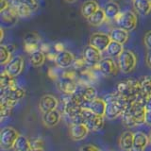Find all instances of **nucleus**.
<instances>
[{
	"label": "nucleus",
	"mask_w": 151,
	"mask_h": 151,
	"mask_svg": "<svg viewBox=\"0 0 151 151\" xmlns=\"http://www.w3.org/2000/svg\"><path fill=\"white\" fill-rule=\"evenodd\" d=\"M31 145L32 148H44V142L41 139H35L31 142Z\"/></svg>",
	"instance_id": "obj_39"
},
{
	"label": "nucleus",
	"mask_w": 151,
	"mask_h": 151,
	"mask_svg": "<svg viewBox=\"0 0 151 151\" xmlns=\"http://www.w3.org/2000/svg\"><path fill=\"white\" fill-rule=\"evenodd\" d=\"M99 9H100L99 8V5L96 0H87L81 6V15L88 19L94 12H96Z\"/></svg>",
	"instance_id": "obj_23"
},
{
	"label": "nucleus",
	"mask_w": 151,
	"mask_h": 151,
	"mask_svg": "<svg viewBox=\"0 0 151 151\" xmlns=\"http://www.w3.org/2000/svg\"><path fill=\"white\" fill-rule=\"evenodd\" d=\"M13 148L14 151H31L32 150L31 142L27 137L20 135L18 137Z\"/></svg>",
	"instance_id": "obj_28"
},
{
	"label": "nucleus",
	"mask_w": 151,
	"mask_h": 151,
	"mask_svg": "<svg viewBox=\"0 0 151 151\" xmlns=\"http://www.w3.org/2000/svg\"><path fill=\"white\" fill-rule=\"evenodd\" d=\"M131 1H132V2H133V1H134V0H131Z\"/></svg>",
	"instance_id": "obj_52"
},
{
	"label": "nucleus",
	"mask_w": 151,
	"mask_h": 151,
	"mask_svg": "<svg viewBox=\"0 0 151 151\" xmlns=\"http://www.w3.org/2000/svg\"><path fill=\"white\" fill-rule=\"evenodd\" d=\"M45 61V54L42 50H37L30 54L29 63L34 67H40Z\"/></svg>",
	"instance_id": "obj_29"
},
{
	"label": "nucleus",
	"mask_w": 151,
	"mask_h": 151,
	"mask_svg": "<svg viewBox=\"0 0 151 151\" xmlns=\"http://www.w3.org/2000/svg\"><path fill=\"white\" fill-rule=\"evenodd\" d=\"M12 51L11 49V45H0V63L1 65H6L9 60Z\"/></svg>",
	"instance_id": "obj_33"
},
{
	"label": "nucleus",
	"mask_w": 151,
	"mask_h": 151,
	"mask_svg": "<svg viewBox=\"0 0 151 151\" xmlns=\"http://www.w3.org/2000/svg\"><path fill=\"white\" fill-rule=\"evenodd\" d=\"M26 91L24 89L13 86L9 88H1L0 89V104L14 107L17 102L25 97Z\"/></svg>",
	"instance_id": "obj_3"
},
{
	"label": "nucleus",
	"mask_w": 151,
	"mask_h": 151,
	"mask_svg": "<svg viewBox=\"0 0 151 151\" xmlns=\"http://www.w3.org/2000/svg\"><path fill=\"white\" fill-rule=\"evenodd\" d=\"M145 123L146 125L151 126V111H148L145 112Z\"/></svg>",
	"instance_id": "obj_43"
},
{
	"label": "nucleus",
	"mask_w": 151,
	"mask_h": 151,
	"mask_svg": "<svg viewBox=\"0 0 151 151\" xmlns=\"http://www.w3.org/2000/svg\"><path fill=\"white\" fill-rule=\"evenodd\" d=\"M16 1L28 7L32 12H36L39 9V4H38L37 0H16Z\"/></svg>",
	"instance_id": "obj_36"
},
{
	"label": "nucleus",
	"mask_w": 151,
	"mask_h": 151,
	"mask_svg": "<svg viewBox=\"0 0 151 151\" xmlns=\"http://www.w3.org/2000/svg\"><path fill=\"white\" fill-rule=\"evenodd\" d=\"M57 85H58L60 91L64 93L65 94H73L78 91V84L76 82V80L73 79L61 77Z\"/></svg>",
	"instance_id": "obj_18"
},
{
	"label": "nucleus",
	"mask_w": 151,
	"mask_h": 151,
	"mask_svg": "<svg viewBox=\"0 0 151 151\" xmlns=\"http://www.w3.org/2000/svg\"><path fill=\"white\" fill-rule=\"evenodd\" d=\"M104 12H105L107 19H113L115 20L116 17L120 14V7L116 2H109L106 4V6L104 7Z\"/></svg>",
	"instance_id": "obj_26"
},
{
	"label": "nucleus",
	"mask_w": 151,
	"mask_h": 151,
	"mask_svg": "<svg viewBox=\"0 0 151 151\" xmlns=\"http://www.w3.org/2000/svg\"><path fill=\"white\" fill-rule=\"evenodd\" d=\"M137 58L135 54L130 50H124L118 57V65L123 73H131L136 67Z\"/></svg>",
	"instance_id": "obj_7"
},
{
	"label": "nucleus",
	"mask_w": 151,
	"mask_h": 151,
	"mask_svg": "<svg viewBox=\"0 0 151 151\" xmlns=\"http://www.w3.org/2000/svg\"><path fill=\"white\" fill-rule=\"evenodd\" d=\"M12 6L16 9L19 17H23V18L30 17L33 12L28 7L25 6V5H23L21 3H19L18 1H16V0H12Z\"/></svg>",
	"instance_id": "obj_30"
},
{
	"label": "nucleus",
	"mask_w": 151,
	"mask_h": 151,
	"mask_svg": "<svg viewBox=\"0 0 151 151\" xmlns=\"http://www.w3.org/2000/svg\"><path fill=\"white\" fill-rule=\"evenodd\" d=\"M109 35H110L111 41L120 42V44H122V45H124L125 42H127V40H129V31L123 29V28H121V27L112 28Z\"/></svg>",
	"instance_id": "obj_22"
},
{
	"label": "nucleus",
	"mask_w": 151,
	"mask_h": 151,
	"mask_svg": "<svg viewBox=\"0 0 151 151\" xmlns=\"http://www.w3.org/2000/svg\"><path fill=\"white\" fill-rule=\"evenodd\" d=\"M133 7L140 15H148L151 12V0H134Z\"/></svg>",
	"instance_id": "obj_24"
},
{
	"label": "nucleus",
	"mask_w": 151,
	"mask_h": 151,
	"mask_svg": "<svg viewBox=\"0 0 151 151\" xmlns=\"http://www.w3.org/2000/svg\"><path fill=\"white\" fill-rule=\"evenodd\" d=\"M20 134L18 131L11 127H6L0 131V146L4 150L13 148Z\"/></svg>",
	"instance_id": "obj_6"
},
{
	"label": "nucleus",
	"mask_w": 151,
	"mask_h": 151,
	"mask_svg": "<svg viewBox=\"0 0 151 151\" xmlns=\"http://www.w3.org/2000/svg\"><path fill=\"white\" fill-rule=\"evenodd\" d=\"M66 2H69V3H72V2H74V1H76V0H65Z\"/></svg>",
	"instance_id": "obj_48"
},
{
	"label": "nucleus",
	"mask_w": 151,
	"mask_h": 151,
	"mask_svg": "<svg viewBox=\"0 0 151 151\" xmlns=\"http://www.w3.org/2000/svg\"><path fill=\"white\" fill-rule=\"evenodd\" d=\"M145 99L146 98L144 96H140L127 107L123 115L121 116L123 123L127 127H133L145 123L146 112L145 108Z\"/></svg>",
	"instance_id": "obj_1"
},
{
	"label": "nucleus",
	"mask_w": 151,
	"mask_h": 151,
	"mask_svg": "<svg viewBox=\"0 0 151 151\" xmlns=\"http://www.w3.org/2000/svg\"><path fill=\"white\" fill-rule=\"evenodd\" d=\"M24 69V59L21 56H16L12 58L5 65V71L12 78H16L22 73Z\"/></svg>",
	"instance_id": "obj_11"
},
{
	"label": "nucleus",
	"mask_w": 151,
	"mask_h": 151,
	"mask_svg": "<svg viewBox=\"0 0 151 151\" xmlns=\"http://www.w3.org/2000/svg\"><path fill=\"white\" fill-rule=\"evenodd\" d=\"M0 16H1L2 23L8 27H12L13 25H15L19 19V15L16 12V9L12 6H11L7 9H5V11L0 12Z\"/></svg>",
	"instance_id": "obj_17"
},
{
	"label": "nucleus",
	"mask_w": 151,
	"mask_h": 151,
	"mask_svg": "<svg viewBox=\"0 0 151 151\" xmlns=\"http://www.w3.org/2000/svg\"><path fill=\"white\" fill-rule=\"evenodd\" d=\"M144 44L145 47H147L148 49H151V30L145 32L144 36Z\"/></svg>",
	"instance_id": "obj_38"
},
{
	"label": "nucleus",
	"mask_w": 151,
	"mask_h": 151,
	"mask_svg": "<svg viewBox=\"0 0 151 151\" xmlns=\"http://www.w3.org/2000/svg\"><path fill=\"white\" fill-rule=\"evenodd\" d=\"M75 60L76 59L73 53H71L70 51L67 50H63L58 52L55 55L54 61L60 68H68L71 65H73Z\"/></svg>",
	"instance_id": "obj_12"
},
{
	"label": "nucleus",
	"mask_w": 151,
	"mask_h": 151,
	"mask_svg": "<svg viewBox=\"0 0 151 151\" xmlns=\"http://www.w3.org/2000/svg\"><path fill=\"white\" fill-rule=\"evenodd\" d=\"M106 19H107V17H106V14H105V12H104V9H99L96 12H94L91 17H89L87 19V20H88V23L91 26L99 27L106 21Z\"/></svg>",
	"instance_id": "obj_27"
},
{
	"label": "nucleus",
	"mask_w": 151,
	"mask_h": 151,
	"mask_svg": "<svg viewBox=\"0 0 151 151\" xmlns=\"http://www.w3.org/2000/svg\"><path fill=\"white\" fill-rule=\"evenodd\" d=\"M124 51V47H123V45L120 44V42H117L114 41H111L109 45L108 48L106 50V52L108 53V55L111 57V58H115V57H119L122 52Z\"/></svg>",
	"instance_id": "obj_31"
},
{
	"label": "nucleus",
	"mask_w": 151,
	"mask_h": 151,
	"mask_svg": "<svg viewBox=\"0 0 151 151\" xmlns=\"http://www.w3.org/2000/svg\"><path fill=\"white\" fill-rule=\"evenodd\" d=\"M12 108L13 107L12 106L5 105V104H0V116H1V120H4L5 118H7L11 115Z\"/></svg>",
	"instance_id": "obj_35"
},
{
	"label": "nucleus",
	"mask_w": 151,
	"mask_h": 151,
	"mask_svg": "<svg viewBox=\"0 0 151 151\" xmlns=\"http://www.w3.org/2000/svg\"><path fill=\"white\" fill-rule=\"evenodd\" d=\"M76 93L78 94L80 99L82 100L84 108H87L88 104L97 97V92L96 88H93V86H84L80 90H78Z\"/></svg>",
	"instance_id": "obj_16"
},
{
	"label": "nucleus",
	"mask_w": 151,
	"mask_h": 151,
	"mask_svg": "<svg viewBox=\"0 0 151 151\" xmlns=\"http://www.w3.org/2000/svg\"><path fill=\"white\" fill-rule=\"evenodd\" d=\"M106 107H107L106 100L105 99L99 98V97L93 99V100L92 102H90L87 106V108L90 109L93 113H96V114H98L100 116H105Z\"/></svg>",
	"instance_id": "obj_21"
},
{
	"label": "nucleus",
	"mask_w": 151,
	"mask_h": 151,
	"mask_svg": "<svg viewBox=\"0 0 151 151\" xmlns=\"http://www.w3.org/2000/svg\"><path fill=\"white\" fill-rule=\"evenodd\" d=\"M149 143L151 144V132H150V135H149Z\"/></svg>",
	"instance_id": "obj_49"
},
{
	"label": "nucleus",
	"mask_w": 151,
	"mask_h": 151,
	"mask_svg": "<svg viewBox=\"0 0 151 151\" xmlns=\"http://www.w3.org/2000/svg\"><path fill=\"white\" fill-rule=\"evenodd\" d=\"M16 86V82L14 80V78L9 76L6 71H3L0 76V89L1 88H9Z\"/></svg>",
	"instance_id": "obj_34"
},
{
	"label": "nucleus",
	"mask_w": 151,
	"mask_h": 151,
	"mask_svg": "<svg viewBox=\"0 0 151 151\" xmlns=\"http://www.w3.org/2000/svg\"><path fill=\"white\" fill-rule=\"evenodd\" d=\"M9 2L8 0H0V12L7 9L8 8H9Z\"/></svg>",
	"instance_id": "obj_41"
},
{
	"label": "nucleus",
	"mask_w": 151,
	"mask_h": 151,
	"mask_svg": "<svg viewBox=\"0 0 151 151\" xmlns=\"http://www.w3.org/2000/svg\"><path fill=\"white\" fill-rule=\"evenodd\" d=\"M145 61H146V64H147V66L151 69V49H148L147 53H146Z\"/></svg>",
	"instance_id": "obj_44"
},
{
	"label": "nucleus",
	"mask_w": 151,
	"mask_h": 151,
	"mask_svg": "<svg viewBox=\"0 0 151 151\" xmlns=\"http://www.w3.org/2000/svg\"><path fill=\"white\" fill-rule=\"evenodd\" d=\"M58 105V99L52 96V94H45V96H42L40 98L39 101V109L42 113L57 110Z\"/></svg>",
	"instance_id": "obj_14"
},
{
	"label": "nucleus",
	"mask_w": 151,
	"mask_h": 151,
	"mask_svg": "<svg viewBox=\"0 0 151 151\" xmlns=\"http://www.w3.org/2000/svg\"><path fill=\"white\" fill-rule=\"evenodd\" d=\"M31 151H44V148H32Z\"/></svg>",
	"instance_id": "obj_47"
},
{
	"label": "nucleus",
	"mask_w": 151,
	"mask_h": 151,
	"mask_svg": "<svg viewBox=\"0 0 151 151\" xmlns=\"http://www.w3.org/2000/svg\"><path fill=\"white\" fill-rule=\"evenodd\" d=\"M4 39V30H3V28L1 27L0 28V42H2Z\"/></svg>",
	"instance_id": "obj_46"
},
{
	"label": "nucleus",
	"mask_w": 151,
	"mask_h": 151,
	"mask_svg": "<svg viewBox=\"0 0 151 151\" xmlns=\"http://www.w3.org/2000/svg\"><path fill=\"white\" fill-rule=\"evenodd\" d=\"M133 138L134 133L130 131H124L120 136L119 145L120 147L125 151H130L133 145Z\"/></svg>",
	"instance_id": "obj_25"
},
{
	"label": "nucleus",
	"mask_w": 151,
	"mask_h": 151,
	"mask_svg": "<svg viewBox=\"0 0 151 151\" xmlns=\"http://www.w3.org/2000/svg\"><path fill=\"white\" fill-rule=\"evenodd\" d=\"M42 119L45 126L48 127H55L59 124V122L60 120V113L57 110L47 111V112L42 113Z\"/></svg>",
	"instance_id": "obj_20"
},
{
	"label": "nucleus",
	"mask_w": 151,
	"mask_h": 151,
	"mask_svg": "<svg viewBox=\"0 0 151 151\" xmlns=\"http://www.w3.org/2000/svg\"><path fill=\"white\" fill-rule=\"evenodd\" d=\"M149 143V137L146 136L144 132L138 131L134 133L133 145L130 151H144Z\"/></svg>",
	"instance_id": "obj_19"
},
{
	"label": "nucleus",
	"mask_w": 151,
	"mask_h": 151,
	"mask_svg": "<svg viewBox=\"0 0 151 151\" xmlns=\"http://www.w3.org/2000/svg\"><path fill=\"white\" fill-rule=\"evenodd\" d=\"M86 64H87L86 60H85L84 58L82 57V58L76 59L75 61H74V63H73V66H74V68H75V69L79 70V69L84 68V67H85V65H86Z\"/></svg>",
	"instance_id": "obj_37"
},
{
	"label": "nucleus",
	"mask_w": 151,
	"mask_h": 151,
	"mask_svg": "<svg viewBox=\"0 0 151 151\" xmlns=\"http://www.w3.org/2000/svg\"><path fill=\"white\" fill-rule=\"evenodd\" d=\"M55 48L58 52H60V51H63V45L61 44H57L55 45Z\"/></svg>",
	"instance_id": "obj_45"
},
{
	"label": "nucleus",
	"mask_w": 151,
	"mask_h": 151,
	"mask_svg": "<svg viewBox=\"0 0 151 151\" xmlns=\"http://www.w3.org/2000/svg\"><path fill=\"white\" fill-rule=\"evenodd\" d=\"M83 58L86 60L87 64L92 66H97L102 60V52L93 45H89L85 46L83 50Z\"/></svg>",
	"instance_id": "obj_10"
},
{
	"label": "nucleus",
	"mask_w": 151,
	"mask_h": 151,
	"mask_svg": "<svg viewBox=\"0 0 151 151\" xmlns=\"http://www.w3.org/2000/svg\"><path fill=\"white\" fill-rule=\"evenodd\" d=\"M40 41L41 38L39 34H37L36 32H29L25 36L24 39V46H25V50L27 53H33L39 49L40 46Z\"/></svg>",
	"instance_id": "obj_13"
},
{
	"label": "nucleus",
	"mask_w": 151,
	"mask_h": 151,
	"mask_svg": "<svg viewBox=\"0 0 151 151\" xmlns=\"http://www.w3.org/2000/svg\"><path fill=\"white\" fill-rule=\"evenodd\" d=\"M111 2H116V1H118V0H111Z\"/></svg>",
	"instance_id": "obj_50"
},
{
	"label": "nucleus",
	"mask_w": 151,
	"mask_h": 151,
	"mask_svg": "<svg viewBox=\"0 0 151 151\" xmlns=\"http://www.w3.org/2000/svg\"><path fill=\"white\" fill-rule=\"evenodd\" d=\"M145 108L146 111H151V96H148V97H146L145 102Z\"/></svg>",
	"instance_id": "obj_42"
},
{
	"label": "nucleus",
	"mask_w": 151,
	"mask_h": 151,
	"mask_svg": "<svg viewBox=\"0 0 151 151\" xmlns=\"http://www.w3.org/2000/svg\"><path fill=\"white\" fill-rule=\"evenodd\" d=\"M98 70L100 71L104 76L107 77H113L118 74V71L120 70L119 65L116 63V61L111 58H105L97 65Z\"/></svg>",
	"instance_id": "obj_8"
},
{
	"label": "nucleus",
	"mask_w": 151,
	"mask_h": 151,
	"mask_svg": "<svg viewBox=\"0 0 151 151\" xmlns=\"http://www.w3.org/2000/svg\"><path fill=\"white\" fill-rule=\"evenodd\" d=\"M116 91L119 93L121 96L127 98L130 103L140 96H144L143 94H142L139 80H134V79L123 80V81L117 84Z\"/></svg>",
	"instance_id": "obj_2"
},
{
	"label": "nucleus",
	"mask_w": 151,
	"mask_h": 151,
	"mask_svg": "<svg viewBox=\"0 0 151 151\" xmlns=\"http://www.w3.org/2000/svg\"><path fill=\"white\" fill-rule=\"evenodd\" d=\"M142 94L146 98L151 96V76H145L139 80Z\"/></svg>",
	"instance_id": "obj_32"
},
{
	"label": "nucleus",
	"mask_w": 151,
	"mask_h": 151,
	"mask_svg": "<svg viewBox=\"0 0 151 151\" xmlns=\"http://www.w3.org/2000/svg\"><path fill=\"white\" fill-rule=\"evenodd\" d=\"M111 42V39L110 35L103 32H96L90 37V45L100 50L101 52L107 50Z\"/></svg>",
	"instance_id": "obj_9"
},
{
	"label": "nucleus",
	"mask_w": 151,
	"mask_h": 151,
	"mask_svg": "<svg viewBox=\"0 0 151 151\" xmlns=\"http://www.w3.org/2000/svg\"><path fill=\"white\" fill-rule=\"evenodd\" d=\"M89 129L84 124H72L69 127V136L74 141H81L87 136Z\"/></svg>",
	"instance_id": "obj_15"
},
{
	"label": "nucleus",
	"mask_w": 151,
	"mask_h": 151,
	"mask_svg": "<svg viewBox=\"0 0 151 151\" xmlns=\"http://www.w3.org/2000/svg\"><path fill=\"white\" fill-rule=\"evenodd\" d=\"M107 151H113V150H107Z\"/></svg>",
	"instance_id": "obj_51"
},
{
	"label": "nucleus",
	"mask_w": 151,
	"mask_h": 151,
	"mask_svg": "<svg viewBox=\"0 0 151 151\" xmlns=\"http://www.w3.org/2000/svg\"><path fill=\"white\" fill-rule=\"evenodd\" d=\"M81 118L82 123L88 127L89 130H100L104 126V116L96 114L88 108H83Z\"/></svg>",
	"instance_id": "obj_4"
},
{
	"label": "nucleus",
	"mask_w": 151,
	"mask_h": 151,
	"mask_svg": "<svg viewBox=\"0 0 151 151\" xmlns=\"http://www.w3.org/2000/svg\"><path fill=\"white\" fill-rule=\"evenodd\" d=\"M78 151H100L98 149V147H96V146H94L93 145H83L81 146Z\"/></svg>",
	"instance_id": "obj_40"
},
{
	"label": "nucleus",
	"mask_w": 151,
	"mask_h": 151,
	"mask_svg": "<svg viewBox=\"0 0 151 151\" xmlns=\"http://www.w3.org/2000/svg\"><path fill=\"white\" fill-rule=\"evenodd\" d=\"M115 22L119 27L130 32L136 28L137 24H138V18H137L136 13L132 11H126L120 12L119 15L116 17Z\"/></svg>",
	"instance_id": "obj_5"
}]
</instances>
